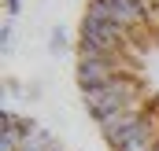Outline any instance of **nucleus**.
Returning <instances> with one entry per match:
<instances>
[{
	"mask_svg": "<svg viewBox=\"0 0 159 151\" xmlns=\"http://www.w3.org/2000/svg\"><path fill=\"white\" fill-rule=\"evenodd\" d=\"M0 151H67L41 122L26 114L4 111L0 118Z\"/></svg>",
	"mask_w": 159,
	"mask_h": 151,
	"instance_id": "f03ea898",
	"label": "nucleus"
},
{
	"mask_svg": "<svg viewBox=\"0 0 159 151\" xmlns=\"http://www.w3.org/2000/svg\"><path fill=\"white\" fill-rule=\"evenodd\" d=\"M4 7L7 11H19V0H4Z\"/></svg>",
	"mask_w": 159,
	"mask_h": 151,
	"instance_id": "7ed1b4c3",
	"label": "nucleus"
},
{
	"mask_svg": "<svg viewBox=\"0 0 159 151\" xmlns=\"http://www.w3.org/2000/svg\"><path fill=\"white\" fill-rule=\"evenodd\" d=\"M78 88L111 151H159V0H89Z\"/></svg>",
	"mask_w": 159,
	"mask_h": 151,
	"instance_id": "f257e3e1",
	"label": "nucleus"
}]
</instances>
